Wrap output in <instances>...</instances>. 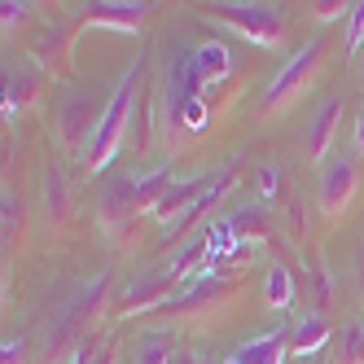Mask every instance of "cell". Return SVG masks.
I'll use <instances>...</instances> for the list:
<instances>
[{
	"label": "cell",
	"instance_id": "e0dca14e",
	"mask_svg": "<svg viewBox=\"0 0 364 364\" xmlns=\"http://www.w3.org/2000/svg\"><path fill=\"white\" fill-rule=\"evenodd\" d=\"M232 224H237V237L250 246H268L272 242V220H268V211L264 206H246L242 215H232Z\"/></svg>",
	"mask_w": 364,
	"mask_h": 364
},
{
	"label": "cell",
	"instance_id": "7402d4cb",
	"mask_svg": "<svg viewBox=\"0 0 364 364\" xmlns=\"http://www.w3.org/2000/svg\"><path fill=\"white\" fill-rule=\"evenodd\" d=\"M18 228H22V206H18V193L5 189V255H14L18 246Z\"/></svg>",
	"mask_w": 364,
	"mask_h": 364
},
{
	"label": "cell",
	"instance_id": "2e32d148",
	"mask_svg": "<svg viewBox=\"0 0 364 364\" xmlns=\"http://www.w3.org/2000/svg\"><path fill=\"white\" fill-rule=\"evenodd\" d=\"M180 355V333L176 329H149L136 343V364H171Z\"/></svg>",
	"mask_w": 364,
	"mask_h": 364
},
{
	"label": "cell",
	"instance_id": "30bf717a",
	"mask_svg": "<svg viewBox=\"0 0 364 364\" xmlns=\"http://www.w3.org/2000/svg\"><path fill=\"white\" fill-rule=\"evenodd\" d=\"M80 27H106V31H127V36H141L145 22L154 18L149 0H88L70 14Z\"/></svg>",
	"mask_w": 364,
	"mask_h": 364
},
{
	"label": "cell",
	"instance_id": "7a4b0ae2",
	"mask_svg": "<svg viewBox=\"0 0 364 364\" xmlns=\"http://www.w3.org/2000/svg\"><path fill=\"white\" fill-rule=\"evenodd\" d=\"M171 189V171L167 167H149L136 176H123L106 189L101 198V228L119 250H132L141 228L154 220V206L163 202V193Z\"/></svg>",
	"mask_w": 364,
	"mask_h": 364
},
{
	"label": "cell",
	"instance_id": "5b68a950",
	"mask_svg": "<svg viewBox=\"0 0 364 364\" xmlns=\"http://www.w3.org/2000/svg\"><path fill=\"white\" fill-rule=\"evenodd\" d=\"M325 58H329V40H325V36L307 40L299 53L277 70V80L268 84V92H264V119H277L281 110H290L294 101L303 97V88L311 84V75L321 70V62H325Z\"/></svg>",
	"mask_w": 364,
	"mask_h": 364
},
{
	"label": "cell",
	"instance_id": "6da1fadb",
	"mask_svg": "<svg viewBox=\"0 0 364 364\" xmlns=\"http://www.w3.org/2000/svg\"><path fill=\"white\" fill-rule=\"evenodd\" d=\"M206 84L198 66H193V53H176L163 70V114H159V136L167 149L185 145V141H198L211 132V106H206Z\"/></svg>",
	"mask_w": 364,
	"mask_h": 364
},
{
	"label": "cell",
	"instance_id": "cb8c5ba5",
	"mask_svg": "<svg viewBox=\"0 0 364 364\" xmlns=\"http://www.w3.org/2000/svg\"><path fill=\"white\" fill-rule=\"evenodd\" d=\"M48 198H53V211H48V215H53V224H62L66 220V185H62L58 176L48 180Z\"/></svg>",
	"mask_w": 364,
	"mask_h": 364
},
{
	"label": "cell",
	"instance_id": "277c9868",
	"mask_svg": "<svg viewBox=\"0 0 364 364\" xmlns=\"http://www.w3.org/2000/svg\"><path fill=\"white\" fill-rule=\"evenodd\" d=\"M206 18L224 22L228 31H237L242 40L259 44V48H281L285 36H290V14L281 5H250V0H224V5H211Z\"/></svg>",
	"mask_w": 364,
	"mask_h": 364
},
{
	"label": "cell",
	"instance_id": "83f0119b",
	"mask_svg": "<svg viewBox=\"0 0 364 364\" xmlns=\"http://www.w3.org/2000/svg\"><path fill=\"white\" fill-rule=\"evenodd\" d=\"M220 364H242V360H232V355H228V360H220Z\"/></svg>",
	"mask_w": 364,
	"mask_h": 364
},
{
	"label": "cell",
	"instance_id": "3957f363",
	"mask_svg": "<svg viewBox=\"0 0 364 364\" xmlns=\"http://www.w3.org/2000/svg\"><path fill=\"white\" fill-rule=\"evenodd\" d=\"M141 66H145V58H136L132 66H127L123 80H119V88H114L110 101H106V114H101L97 136H92L88 159H84V171H88V176H101V171H106V167L119 159V154H123V136H127V127H132V114H136Z\"/></svg>",
	"mask_w": 364,
	"mask_h": 364
},
{
	"label": "cell",
	"instance_id": "f546056e",
	"mask_svg": "<svg viewBox=\"0 0 364 364\" xmlns=\"http://www.w3.org/2000/svg\"><path fill=\"white\" fill-rule=\"evenodd\" d=\"M198 364H211V360H202V355H198Z\"/></svg>",
	"mask_w": 364,
	"mask_h": 364
},
{
	"label": "cell",
	"instance_id": "52a82bcc",
	"mask_svg": "<svg viewBox=\"0 0 364 364\" xmlns=\"http://www.w3.org/2000/svg\"><path fill=\"white\" fill-rule=\"evenodd\" d=\"M360 193V163L351 159V154H333V159H325L321 167V180H316V202H321V215L329 224H338L351 202Z\"/></svg>",
	"mask_w": 364,
	"mask_h": 364
},
{
	"label": "cell",
	"instance_id": "9a60e30c",
	"mask_svg": "<svg viewBox=\"0 0 364 364\" xmlns=\"http://www.w3.org/2000/svg\"><path fill=\"white\" fill-rule=\"evenodd\" d=\"M325 343H329V316H325L321 307H316V311H307V316L290 329V355H299V360L325 351Z\"/></svg>",
	"mask_w": 364,
	"mask_h": 364
},
{
	"label": "cell",
	"instance_id": "ba28073f",
	"mask_svg": "<svg viewBox=\"0 0 364 364\" xmlns=\"http://www.w3.org/2000/svg\"><path fill=\"white\" fill-rule=\"evenodd\" d=\"M101 114H106V106H97V97H88V92L70 97L62 106V114H58V145L66 149V159H75V163L88 159V145L97 136Z\"/></svg>",
	"mask_w": 364,
	"mask_h": 364
},
{
	"label": "cell",
	"instance_id": "d6986e66",
	"mask_svg": "<svg viewBox=\"0 0 364 364\" xmlns=\"http://www.w3.org/2000/svg\"><path fill=\"white\" fill-rule=\"evenodd\" d=\"M338 364H364V316L347 321L343 333H338V347H333Z\"/></svg>",
	"mask_w": 364,
	"mask_h": 364
},
{
	"label": "cell",
	"instance_id": "5bb4252c",
	"mask_svg": "<svg viewBox=\"0 0 364 364\" xmlns=\"http://www.w3.org/2000/svg\"><path fill=\"white\" fill-rule=\"evenodd\" d=\"M193 66L206 84H228V80H237V70H232V53H228V44L224 40H202L193 48Z\"/></svg>",
	"mask_w": 364,
	"mask_h": 364
},
{
	"label": "cell",
	"instance_id": "484cf974",
	"mask_svg": "<svg viewBox=\"0 0 364 364\" xmlns=\"http://www.w3.org/2000/svg\"><path fill=\"white\" fill-rule=\"evenodd\" d=\"M355 154L364 159V97H360V110H355Z\"/></svg>",
	"mask_w": 364,
	"mask_h": 364
},
{
	"label": "cell",
	"instance_id": "4fadbf2b",
	"mask_svg": "<svg viewBox=\"0 0 364 364\" xmlns=\"http://www.w3.org/2000/svg\"><path fill=\"white\" fill-rule=\"evenodd\" d=\"M338 123H343V101L329 97L325 106L316 110V119H311L307 127V159L325 167V154L333 149V136H338Z\"/></svg>",
	"mask_w": 364,
	"mask_h": 364
},
{
	"label": "cell",
	"instance_id": "1f68e13d",
	"mask_svg": "<svg viewBox=\"0 0 364 364\" xmlns=\"http://www.w3.org/2000/svg\"><path fill=\"white\" fill-rule=\"evenodd\" d=\"M311 364H321V360H311Z\"/></svg>",
	"mask_w": 364,
	"mask_h": 364
},
{
	"label": "cell",
	"instance_id": "4316f807",
	"mask_svg": "<svg viewBox=\"0 0 364 364\" xmlns=\"http://www.w3.org/2000/svg\"><path fill=\"white\" fill-rule=\"evenodd\" d=\"M5 364H22V338L18 343H5Z\"/></svg>",
	"mask_w": 364,
	"mask_h": 364
},
{
	"label": "cell",
	"instance_id": "8fae6325",
	"mask_svg": "<svg viewBox=\"0 0 364 364\" xmlns=\"http://www.w3.org/2000/svg\"><path fill=\"white\" fill-rule=\"evenodd\" d=\"M44 80L48 75L36 70V66H18V70H5V123H18L27 110H36L44 101Z\"/></svg>",
	"mask_w": 364,
	"mask_h": 364
},
{
	"label": "cell",
	"instance_id": "7c38bea8",
	"mask_svg": "<svg viewBox=\"0 0 364 364\" xmlns=\"http://www.w3.org/2000/svg\"><path fill=\"white\" fill-rule=\"evenodd\" d=\"M290 329L294 325H277L268 333L250 338V343H242L232 351V360H242V364H285V355H290Z\"/></svg>",
	"mask_w": 364,
	"mask_h": 364
},
{
	"label": "cell",
	"instance_id": "ac0fdd59",
	"mask_svg": "<svg viewBox=\"0 0 364 364\" xmlns=\"http://www.w3.org/2000/svg\"><path fill=\"white\" fill-rule=\"evenodd\" d=\"M264 299H268V307H277V311L294 307L299 290H294V277H290V268H285V264H272V268H268V290H264Z\"/></svg>",
	"mask_w": 364,
	"mask_h": 364
},
{
	"label": "cell",
	"instance_id": "9c48e42d",
	"mask_svg": "<svg viewBox=\"0 0 364 364\" xmlns=\"http://www.w3.org/2000/svg\"><path fill=\"white\" fill-rule=\"evenodd\" d=\"M75 18H62V22H44V31L36 36L31 48V62L36 70H44L48 80H70L75 75Z\"/></svg>",
	"mask_w": 364,
	"mask_h": 364
},
{
	"label": "cell",
	"instance_id": "f1b7e54d",
	"mask_svg": "<svg viewBox=\"0 0 364 364\" xmlns=\"http://www.w3.org/2000/svg\"><path fill=\"white\" fill-rule=\"evenodd\" d=\"M360 281H364V255H360Z\"/></svg>",
	"mask_w": 364,
	"mask_h": 364
},
{
	"label": "cell",
	"instance_id": "d4e9b609",
	"mask_svg": "<svg viewBox=\"0 0 364 364\" xmlns=\"http://www.w3.org/2000/svg\"><path fill=\"white\" fill-rule=\"evenodd\" d=\"M27 14H31V5H22V0H14V5H0V27L9 31V27H18Z\"/></svg>",
	"mask_w": 364,
	"mask_h": 364
},
{
	"label": "cell",
	"instance_id": "4dcf8cb0",
	"mask_svg": "<svg viewBox=\"0 0 364 364\" xmlns=\"http://www.w3.org/2000/svg\"><path fill=\"white\" fill-rule=\"evenodd\" d=\"M360 75H364V58H360Z\"/></svg>",
	"mask_w": 364,
	"mask_h": 364
},
{
	"label": "cell",
	"instance_id": "ffe728a7",
	"mask_svg": "<svg viewBox=\"0 0 364 364\" xmlns=\"http://www.w3.org/2000/svg\"><path fill=\"white\" fill-rule=\"evenodd\" d=\"M281 185H285V167L281 163H264L255 171V189H259V198L264 202H277L281 198Z\"/></svg>",
	"mask_w": 364,
	"mask_h": 364
},
{
	"label": "cell",
	"instance_id": "8992f818",
	"mask_svg": "<svg viewBox=\"0 0 364 364\" xmlns=\"http://www.w3.org/2000/svg\"><path fill=\"white\" fill-rule=\"evenodd\" d=\"M232 285H237V277L232 272H206V277H193L180 294H171L154 316H176V321H206L215 316V307L224 299H232Z\"/></svg>",
	"mask_w": 364,
	"mask_h": 364
},
{
	"label": "cell",
	"instance_id": "603a6c76",
	"mask_svg": "<svg viewBox=\"0 0 364 364\" xmlns=\"http://www.w3.org/2000/svg\"><path fill=\"white\" fill-rule=\"evenodd\" d=\"M311 18H321V22H338V18H351V0H329V5H307Z\"/></svg>",
	"mask_w": 364,
	"mask_h": 364
},
{
	"label": "cell",
	"instance_id": "44dd1931",
	"mask_svg": "<svg viewBox=\"0 0 364 364\" xmlns=\"http://www.w3.org/2000/svg\"><path fill=\"white\" fill-rule=\"evenodd\" d=\"M360 58H364V0L351 9V18H347V62L360 66Z\"/></svg>",
	"mask_w": 364,
	"mask_h": 364
}]
</instances>
